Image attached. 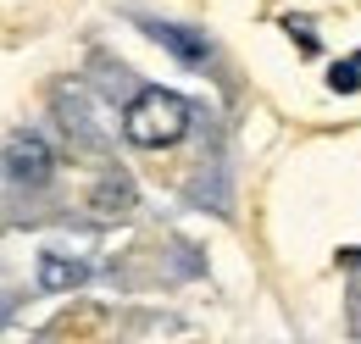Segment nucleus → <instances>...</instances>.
Segmentation results:
<instances>
[{
	"instance_id": "f03ea898",
	"label": "nucleus",
	"mask_w": 361,
	"mask_h": 344,
	"mask_svg": "<svg viewBox=\"0 0 361 344\" xmlns=\"http://www.w3.org/2000/svg\"><path fill=\"white\" fill-rule=\"evenodd\" d=\"M0 167L23 189H45L50 178H56V150H50V139H39V133H17V139H6Z\"/></svg>"
},
{
	"instance_id": "0eeeda50",
	"label": "nucleus",
	"mask_w": 361,
	"mask_h": 344,
	"mask_svg": "<svg viewBox=\"0 0 361 344\" xmlns=\"http://www.w3.org/2000/svg\"><path fill=\"white\" fill-rule=\"evenodd\" d=\"M328 89H339V94H356V89H361V67H356V61H339V67H328Z\"/></svg>"
},
{
	"instance_id": "39448f33",
	"label": "nucleus",
	"mask_w": 361,
	"mask_h": 344,
	"mask_svg": "<svg viewBox=\"0 0 361 344\" xmlns=\"http://www.w3.org/2000/svg\"><path fill=\"white\" fill-rule=\"evenodd\" d=\"M134 178L123 167H106V178L94 183V195H90V211H94V222H111V216H123V211H134Z\"/></svg>"
},
{
	"instance_id": "423d86ee",
	"label": "nucleus",
	"mask_w": 361,
	"mask_h": 344,
	"mask_svg": "<svg viewBox=\"0 0 361 344\" xmlns=\"http://www.w3.org/2000/svg\"><path fill=\"white\" fill-rule=\"evenodd\" d=\"M84 278H90V261H67L61 250H45V256H39V289H45V295L78 289Z\"/></svg>"
},
{
	"instance_id": "1a4fd4ad",
	"label": "nucleus",
	"mask_w": 361,
	"mask_h": 344,
	"mask_svg": "<svg viewBox=\"0 0 361 344\" xmlns=\"http://www.w3.org/2000/svg\"><path fill=\"white\" fill-rule=\"evenodd\" d=\"M356 266H361V261H356ZM356 295H361V272H356Z\"/></svg>"
},
{
	"instance_id": "7ed1b4c3",
	"label": "nucleus",
	"mask_w": 361,
	"mask_h": 344,
	"mask_svg": "<svg viewBox=\"0 0 361 344\" xmlns=\"http://www.w3.org/2000/svg\"><path fill=\"white\" fill-rule=\"evenodd\" d=\"M139 34H150L156 44H167L173 56H178L183 67H206L212 61V39L200 34V28H183V23H161V17H145V11H134Z\"/></svg>"
},
{
	"instance_id": "20e7f679",
	"label": "nucleus",
	"mask_w": 361,
	"mask_h": 344,
	"mask_svg": "<svg viewBox=\"0 0 361 344\" xmlns=\"http://www.w3.org/2000/svg\"><path fill=\"white\" fill-rule=\"evenodd\" d=\"M56 123L67 133H78L84 150H94V156L106 150V133H100V123L90 117V94H84V89H61V94H56Z\"/></svg>"
},
{
	"instance_id": "6e6552de",
	"label": "nucleus",
	"mask_w": 361,
	"mask_h": 344,
	"mask_svg": "<svg viewBox=\"0 0 361 344\" xmlns=\"http://www.w3.org/2000/svg\"><path fill=\"white\" fill-rule=\"evenodd\" d=\"M283 28H289V34L300 39V50H306V56H317V50H322V44H317V34H312V28H306V23H295V17H289Z\"/></svg>"
},
{
	"instance_id": "f257e3e1",
	"label": "nucleus",
	"mask_w": 361,
	"mask_h": 344,
	"mask_svg": "<svg viewBox=\"0 0 361 344\" xmlns=\"http://www.w3.org/2000/svg\"><path fill=\"white\" fill-rule=\"evenodd\" d=\"M189 133V100L178 89H139L123 111V139L134 150H167Z\"/></svg>"
},
{
	"instance_id": "9d476101",
	"label": "nucleus",
	"mask_w": 361,
	"mask_h": 344,
	"mask_svg": "<svg viewBox=\"0 0 361 344\" xmlns=\"http://www.w3.org/2000/svg\"><path fill=\"white\" fill-rule=\"evenodd\" d=\"M356 67H361V56H356Z\"/></svg>"
}]
</instances>
